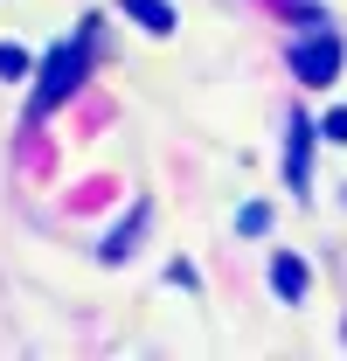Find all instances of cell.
<instances>
[{
    "label": "cell",
    "instance_id": "1",
    "mask_svg": "<svg viewBox=\"0 0 347 361\" xmlns=\"http://www.w3.org/2000/svg\"><path fill=\"white\" fill-rule=\"evenodd\" d=\"M292 77H299V84H334V77H341V35H334V28L299 35V42H292Z\"/></svg>",
    "mask_w": 347,
    "mask_h": 361
},
{
    "label": "cell",
    "instance_id": "2",
    "mask_svg": "<svg viewBox=\"0 0 347 361\" xmlns=\"http://www.w3.org/2000/svg\"><path fill=\"white\" fill-rule=\"evenodd\" d=\"M77 77H84V49H56V56H49V70H42V90H35V111H56V104H63V97H70V90H77Z\"/></svg>",
    "mask_w": 347,
    "mask_h": 361
},
{
    "label": "cell",
    "instance_id": "3",
    "mask_svg": "<svg viewBox=\"0 0 347 361\" xmlns=\"http://www.w3.org/2000/svg\"><path fill=\"white\" fill-rule=\"evenodd\" d=\"M305 285H312V271H305L299 257H271V292H278V299H299Z\"/></svg>",
    "mask_w": 347,
    "mask_h": 361
},
{
    "label": "cell",
    "instance_id": "4",
    "mask_svg": "<svg viewBox=\"0 0 347 361\" xmlns=\"http://www.w3.org/2000/svg\"><path fill=\"white\" fill-rule=\"evenodd\" d=\"M118 7H126L146 35H167V28H174V7H167V0H118Z\"/></svg>",
    "mask_w": 347,
    "mask_h": 361
},
{
    "label": "cell",
    "instance_id": "5",
    "mask_svg": "<svg viewBox=\"0 0 347 361\" xmlns=\"http://www.w3.org/2000/svg\"><path fill=\"white\" fill-rule=\"evenodd\" d=\"M305 160H312V126L305 118H292V146H285V174L305 180Z\"/></svg>",
    "mask_w": 347,
    "mask_h": 361
},
{
    "label": "cell",
    "instance_id": "6",
    "mask_svg": "<svg viewBox=\"0 0 347 361\" xmlns=\"http://www.w3.org/2000/svg\"><path fill=\"white\" fill-rule=\"evenodd\" d=\"M0 77H14V84L28 77V56H21V49H14V42H0Z\"/></svg>",
    "mask_w": 347,
    "mask_h": 361
},
{
    "label": "cell",
    "instance_id": "7",
    "mask_svg": "<svg viewBox=\"0 0 347 361\" xmlns=\"http://www.w3.org/2000/svg\"><path fill=\"white\" fill-rule=\"evenodd\" d=\"M327 139H334V146H347V111H327Z\"/></svg>",
    "mask_w": 347,
    "mask_h": 361
}]
</instances>
